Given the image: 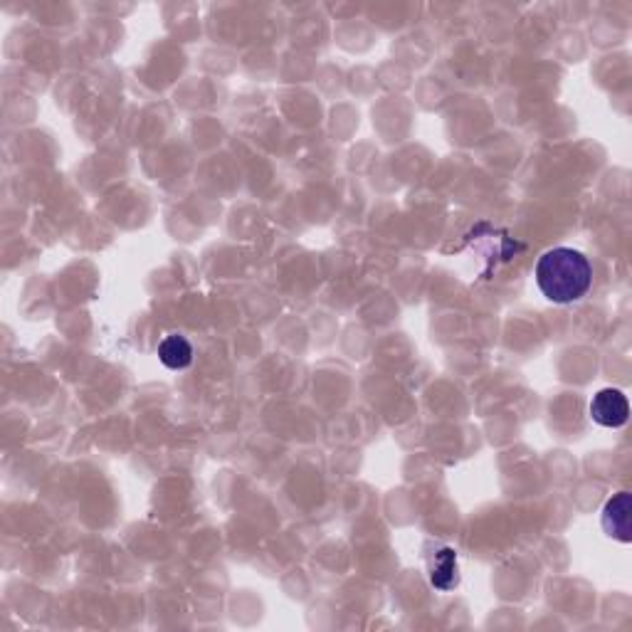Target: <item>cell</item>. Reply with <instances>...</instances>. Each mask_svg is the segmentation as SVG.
Segmentation results:
<instances>
[{"mask_svg":"<svg viewBox=\"0 0 632 632\" xmlns=\"http://www.w3.org/2000/svg\"><path fill=\"white\" fill-rule=\"evenodd\" d=\"M536 284L553 304H573L588 294L593 267L583 252L571 247H553L536 262Z\"/></svg>","mask_w":632,"mask_h":632,"instance_id":"obj_1","label":"cell"},{"mask_svg":"<svg viewBox=\"0 0 632 632\" xmlns=\"http://www.w3.org/2000/svg\"><path fill=\"white\" fill-rule=\"evenodd\" d=\"M630 418V405L623 391L603 388L591 400V420L600 428H623Z\"/></svg>","mask_w":632,"mask_h":632,"instance_id":"obj_2","label":"cell"},{"mask_svg":"<svg viewBox=\"0 0 632 632\" xmlns=\"http://www.w3.org/2000/svg\"><path fill=\"white\" fill-rule=\"evenodd\" d=\"M630 492H618L608 499V504L603 507V516H600V524L603 531L610 539L620 541V544H630L632 541V529H630Z\"/></svg>","mask_w":632,"mask_h":632,"instance_id":"obj_3","label":"cell"},{"mask_svg":"<svg viewBox=\"0 0 632 632\" xmlns=\"http://www.w3.org/2000/svg\"><path fill=\"white\" fill-rule=\"evenodd\" d=\"M158 358L166 368L171 371H181V368H188L193 361V346L191 341L183 339L178 334H168L166 339L158 344Z\"/></svg>","mask_w":632,"mask_h":632,"instance_id":"obj_4","label":"cell"},{"mask_svg":"<svg viewBox=\"0 0 632 632\" xmlns=\"http://www.w3.org/2000/svg\"><path fill=\"white\" fill-rule=\"evenodd\" d=\"M430 583L437 591H452L460 583L457 576V553L452 549H442L435 553L433 568H430Z\"/></svg>","mask_w":632,"mask_h":632,"instance_id":"obj_5","label":"cell"}]
</instances>
